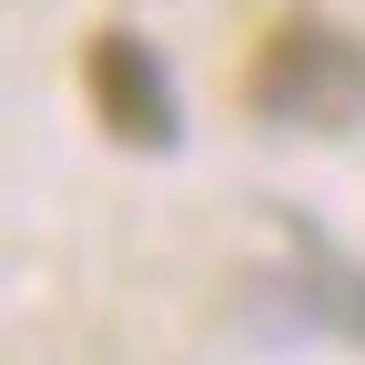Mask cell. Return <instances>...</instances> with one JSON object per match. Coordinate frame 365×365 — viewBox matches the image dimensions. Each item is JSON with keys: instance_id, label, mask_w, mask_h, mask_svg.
<instances>
[{"instance_id": "cell-1", "label": "cell", "mask_w": 365, "mask_h": 365, "mask_svg": "<svg viewBox=\"0 0 365 365\" xmlns=\"http://www.w3.org/2000/svg\"><path fill=\"white\" fill-rule=\"evenodd\" d=\"M244 102L274 132H355L365 122V41L325 11H294L264 31V51L244 71Z\"/></svg>"}, {"instance_id": "cell-2", "label": "cell", "mask_w": 365, "mask_h": 365, "mask_svg": "<svg viewBox=\"0 0 365 365\" xmlns=\"http://www.w3.org/2000/svg\"><path fill=\"white\" fill-rule=\"evenodd\" d=\"M81 91H91V122H102L122 153H173V143H182V91H173L163 51H153L132 21H102V31H91Z\"/></svg>"}, {"instance_id": "cell-3", "label": "cell", "mask_w": 365, "mask_h": 365, "mask_svg": "<svg viewBox=\"0 0 365 365\" xmlns=\"http://www.w3.org/2000/svg\"><path fill=\"white\" fill-rule=\"evenodd\" d=\"M294 294L325 314L345 345H365V264H345L325 234H314V223H294Z\"/></svg>"}]
</instances>
